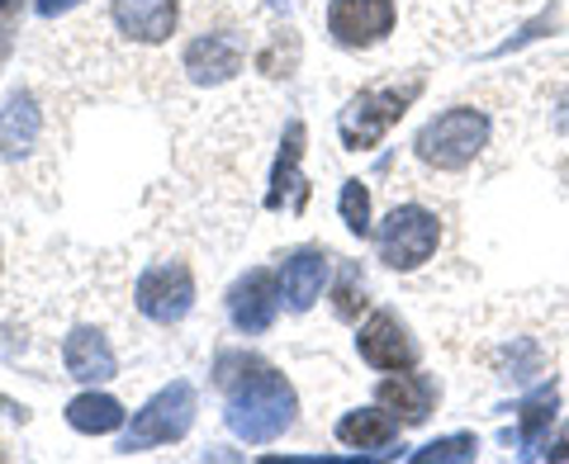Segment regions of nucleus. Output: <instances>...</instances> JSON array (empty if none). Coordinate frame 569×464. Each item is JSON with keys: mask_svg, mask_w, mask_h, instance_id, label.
Masks as SVG:
<instances>
[{"mask_svg": "<svg viewBox=\"0 0 569 464\" xmlns=\"http://www.w3.org/2000/svg\"><path fill=\"white\" fill-rule=\"evenodd\" d=\"M228 389H233V399H228V426H233V436L261 445V441H276L295 422V389L271 365H252V374H242Z\"/></svg>", "mask_w": 569, "mask_h": 464, "instance_id": "nucleus-1", "label": "nucleus"}, {"mask_svg": "<svg viewBox=\"0 0 569 464\" xmlns=\"http://www.w3.org/2000/svg\"><path fill=\"white\" fill-rule=\"evenodd\" d=\"M485 142H489V119L470 110V104H456V110L422 123V133L413 138V152L432 171H466L485 152Z\"/></svg>", "mask_w": 569, "mask_h": 464, "instance_id": "nucleus-2", "label": "nucleus"}, {"mask_svg": "<svg viewBox=\"0 0 569 464\" xmlns=\"http://www.w3.org/2000/svg\"><path fill=\"white\" fill-rule=\"evenodd\" d=\"M422 91V77H408L403 85H370V91L351 95L347 110L337 114V133H342V148L347 152H366L395 129L403 119V110L418 100Z\"/></svg>", "mask_w": 569, "mask_h": 464, "instance_id": "nucleus-3", "label": "nucleus"}, {"mask_svg": "<svg viewBox=\"0 0 569 464\" xmlns=\"http://www.w3.org/2000/svg\"><path fill=\"white\" fill-rule=\"evenodd\" d=\"M437 242H441V223H437V213L422 204H399L376 228V252L389 271H418V265L432 261Z\"/></svg>", "mask_w": 569, "mask_h": 464, "instance_id": "nucleus-4", "label": "nucleus"}, {"mask_svg": "<svg viewBox=\"0 0 569 464\" xmlns=\"http://www.w3.org/2000/svg\"><path fill=\"white\" fill-rule=\"evenodd\" d=\"M194 422V389L186 380L167 384L162 394H152L148 407L133 417L129 436H123L119 451L123 455H138V451H152V445H167V441H181Z\"/></svg>", "mask_w": 569, "mask_h": 464, "instance_id": "nucleus-5", "label": "nucleus"}, {"mask_svg": "<svg viewBox=\"0 0 569 464\" xmlns=\"http://www.w3.org/2000/svg\"><path fill=\"white\" fill-rule=\"evenodd\" d=\"M133 299H138V313L152 317V323H181V317L190 313V303H194V275H190V265H181V261H157L152 271H142Z\"/></svg>", "mask_w": 569, "mask_h": 464, "instance_id": "nucleus-6", "label": "nucleus"}, {"mask_svg": "<svg viewBox=\"0 0 569 464\" xmlns=\"http://www.w3.org/2000/svg\"><path fill=\"white\" fill-rule=\"evenodd\" d=\"M395 0H332L328 6V33L342 48H376L395 33Z\"/></svg>", "mask_w": 569, "mask_h": 464, "instance_id": "nucleus-7", "label": "nucleus"}, {"mask_svg": "<svg viewBox=\"0 0 569 464\" xmlns=\"http://www.w3.org/2000/svg\"><path fill=\"white\" fill-rule=\"evenodd\" d=\"M186 71H190V81H200V85H219V81H233L242 62H247V43H242V33H194V39L186 43Z\"/></svg>", "mask_w": 569, "mask_h": 464, "instance_id": "nucleus-8", "label": "nucleus"}, {"mask_svg": "<svg viewBox=\"0 0 569 464\" xmlns=\"http://www.w3.org/2000/svg\"><path fill=\"white\" fill-rule=\"evenodd\" d=\"M356 351H361L366 365L376 370H413L418 365V342L408 336V327L395 313H376L356 336Z\"/></svg>", "mask_w": 569, "mask_h": 464, "instance_id": "nucleus-9", "label": "nucleus"}, {"mask_svg": "<svg viewBox=\"0 0 569 464\" xmlns=\"http://www.w3.org/2000/svg\"><path fill=\"white\" fill-rule=\"evenodd\" d=\"M276 309H280V284L271 271H247L233 294H228V313H233V327L257 336L276 323Z\"/></svg>", "mask_w": 569, "mask_h": 464, "instance_id": "nucleus-10", "label": "nucleus"}, {"mask_svg": "<svg viewBox=\"0 0 569 464\" xmlns=\"http://www.w3.org/2000/svg\"><path fill=\"white\" fill-rule=\"evenodd\" d=\"M376 399L389 417H395L399 426H418L432 417V403H437V384L427 380V374H389V380L376 389Z\"/></svg>", "mask_w": 569, "mask_h": 464, "instance_id": "nucleus-11", "label": "nucleus"}, {"mask_svg": "<svg viewBox=\"0 0 569 464\" xmlns=\"http://www.w3.org/2000/svg\"><path fill=\"white\" fill-rule=\"evenodd\" d=\"M176 0H114L110 20L138 43H167L176 33Z\"/></svg>", "mask_w": 569, "mask_h": 464, "instance_id": "nucleus-12", "label": "nucleus"}, {"mask_svg": "<svg viewBox=\"0 0 569 464\" xmlns=\"http://www.w3.org/2000/svg\"><path fill=\"white\" fill-rule=\"evenodd\" d=\"M299 157H305V123H290L284 133V148L276 157V175H271V190H266V204L271 209H305L309 204V181L299 175Z\"/></svg>", "mask_w": 569, "mask_h": 464, "instance_id": "nucleus-13", "label": "nucleus"}, {"mask_svg": "<svg viewBox=\"0 0 569 464\" xmlns=\"http://www.w3.org/2000/svg\"><path fill=\"white\" fill-rule=\"evenodd\" d=\"M62 361H67V374L71 380H81V384H100V380H114V351L110 342L96 332V327H77L67 336V346H62Z\"/></svg>", "mask_w": 569, "mask_h": 464, "instance_id": "nucleus-14", "label": "nucleus"}, {"mask_svg": "<svg viewBox=\"0 0 569 464\" xmlns=\"http://www.w3.org/2000/svg\"><path fill=\"white\" fill-rule=\"evenodd\" d=\"M280 284H284V299H290V309L295 313H309L313 299L323 294V284H328V256L313 252V246L295 252L290 261L280 265Z\"/></svg>", "mask_w": 569, "mask_h": 464, "instance_id": "nucleus-15", "label": "nucleus"}, {"mask_svg": "<svg viewBox=\"0 0 569 464\" xmlns=\"http://www.w3.org/2000/svg\"><path fill=\"white\" fill-rule=\"evenodd\" d=\"M337 441L351 445V451H389L399 441V422L385 407H356L337 422Z\"/></svg>", "mask_w": 569, "mask_h": 464, "instance_id": "nucleus-16", "label": "nucleus"}, {"mask_svg": "<svg viewBox=\"0 0 569 464\" xmlns=\"http://www.w3.org/2000/svg\"><path fill=\"white\" fill-rule=\"evenodd\" d=\"M39 123H43L39 104H33L29 95L14 91V95H10V104L0 110V152H6V157L29 152L33 142H39Z\"/></svg>", "mask_w": 569, "mask_h": 464, "instance_id": "nucleus-17", "label": "nucleus"}, {"mask_svg": "<svg viewBox=\"0 0 569 464\" xmlns=\"http://www.w3.org/2000/svg\"><path fill=\"white\" fill-rule=\"evenodd\" d=\"M67 422L86 436H104V432H119L123 426V407L110 394H81L67 403Z\"/></svg>", "mask_w": 569, "mask_h": 464, "instance_id": "nucleus-18", "label": "nucleus"}, {"mask_svg": "<svg viewBox=\"0 0 569 464\" xmlns=\"http://www.w3.org/2000/svg\"><path fill=\"white\" fill-rule=\"evenodd\" d=\"M556 407H560V394H556V384H541L537 394H531L527 403H522V426H518V441L527 445V441H537L546 426H550V417H556Z\"/></svg>", "mask_w": 569, "mask_h": 464, "instance_id": "nucleus-19", "label": "nucleus"}, {"mask_svg": "<svg viewBox=\"0 0 569 464\" xmlns=\"http://www.w3.org/2000/svg\"><path fill=\"white\" fill-rule=\"evenodd\" d=\"M337 209H342V223L356 232V238L376 232V228H370V190L361 181H347L342 185V200H337Z\"/></svg>", "mask_w": 569, "mask_h": 464, "instance_id": "nucleus-20", "label": "nucleus"}, {"mask_svg": "<svg viewBox=\"0 0 569 464\" xmlns=\"http://www.w3.org/2000/svg\"><path fill=\"white\" fill-rule=\"evenodd\" d=\"M366 309V280L356 265H342V284H337V303H332V313L342 317V323H356Z\"/></svg>", "mask_w": 569, "mask_h": 464, "instance_id": "nucleus-21", "label": "nucleus"}, {"mask_svg": "<svg viewBox=\"0 0 569 464\" xmlns=\"http://www.w3.org/2000/svg\"><path fill=\"white\" fill-rule=\"evenodd\" d=\"M475 451H479V441H475V436H447V441L422 445L413 460H418V464H432V460H475Z\"/></svg>", "mask_w": 569, "mask_h": 464, "instance_id": "nucleus-22", "label": "nucleus"}, {"mask_svg": "<svg viewBox=\"0 0 569 464\" xmlns=\"http://www.w3.org/2000/svg\"><path fill=\"white\" fill-rule=\"evenodd\" d=\"M33 6H39V14H48V20H52V14L71 10V6H77V0H33Z\"/></svg>", "mask_w": 569, "mask_h": 464, "instance_id": "nucleus-23", "label": "nucleus"}, {"mask_svg": "<svg viewBox=\"0 0 569 464\" xmlns=\"http://www.w3.org/2000/svg\"><path fill=\"white\" fill-rule=\"evenodd\" d=\"M10 10H20V0H0V14H10Z\"/></svg>", "mask_w": 569, "mask_h": 464, "instance_id": "nucleus-24", "label": "nucleus"}]
</instances>
